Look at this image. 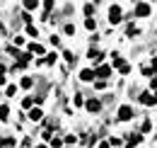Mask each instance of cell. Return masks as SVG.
<instances>
[{"label": "cell", "instance_id": "cell-1", "mask_svg": "<svg viewBox=\"0 0 157 148\" xmlns=\"http://www.w3.org/2000/svg\"><path fill=\"white\" fill-rule=\"evenodd\" d=\"M109 22H111V24H118V22H121V7H118V5H111V7H109Z\"/></svg>", "mask_w": 157, "mask_h": 148}, {"label": "cell", "instance_id": "cell-2", "mask_svg": "<svg viewBox=\"0 0 157 148\" xmlns=\"http://www.w3.org/2000/svg\"><path fill=\"white\" fill-rule=\"evenodd\" d=\"M133 117H136V114H133V109H131L128 105H123V107L118 109V119H121V121H128V119H133Z\"/></svg>", "mask_w": 157, "mask_h": 148}, {"label": "cell", "instance_id": "cell-3", "mask_svg": "<svg viewBox=\"0 0 157 148\" xmlns=\"http://www.w3.org/2000/svg\"><path fill=\"white\" fill-rule=\"evenodd\" d=\"M109 75H111V66H99L97 71H94V78H99V80H104Z\"/></svg>", "mask_w": 157, "mask_h": 148}, {"label": "cell", "instance_id": "cell-4", "mask_svg": "<svg viewBox=\"0 0 157 148\" xmlns=\"http://www.w3.org/2000/svg\"><path fill=\"white\" fill-rule=\"evenodd\" d=\"M136 15L138 17H147V15H150V5H147V2H138L136 5Z\"/></svg>", "mask_w": 157, "mask_h": 148}, {"label": "cell", "instance_id": "cell-5", "mask_svg": "<svg viewBox=\"0 0 157 148\" xmlns=\"http://www.w3.org/2000/svg\"><path fill=\"white\" fill-rule=\"evenodd\" d=\"M90 61H92V63H101V58H104V54H101V51H99V49H90Z\"/></svg>", "mask_w": 157, "mask_h": 148}, {"label": "cell", "instance_id": "cell-6", "mask_svg": "<svg viewBox=\"0 0 157 148\" xmlns=\"http://www.w3.org/2000/svg\"><path fill=\"white\" fill-rule=\"evenodd\" d=\"M85 107H87V109L94 114V112L101 109V102H99V100H87V102H85Z\"/></svg>", "mask_w": 157, "mask_h": 148}, {"label": "cell", "instance_id": "cell-7", "mask_svg": "<svg viewBox=\"0 0 157 148\" xmlns=\"http://www.w3.org/2000/svg\"><path fill=\"white\" fill-rule=\"evenodd\" d=\"M140 102H143V105H155L157 100H155V95H150V92H143V95H140Z\"/></svg>", "mask_w": 157, "mask_h": 148}, {"label": "cell", "instance_id": "cell-8", "mask_svg": "<svg viewBox=\"0 0 157 148\" xmlns=\"http://www.w3.org/2000/svg\"><path fill=\"white\" fill-rule=\"evenodd\" d=\"M80 80H85V83H90V80H94V71H90V68H85V71L80 73Z\"/></svg>", "mask_w": 157, "mask_h": 148}, {"label": "cell", "instance_id": "cell-9", "mask_svg": "<svg viewBox=\"0 0 157 148\" xmlns=\"http://www.w3.org/2000/svg\"><path fill=\"white\" fill-rule=\"evenodd\" d=\"M41 117H44V112H41L39 107H34V109L29 112V119H32V121H41Z\"/></svg>", "mask_w": 157, "mask_h": 148}, {"label": "cell", "instance_id": "cell-10", "mask_svg": "<svg viewBox=\"0 0 157 148\" xmlns=\"http://www.w3.org/2000/svg\"><path fill=\"white\" fill-rule=\"evenodd\" d=\"M27 54H44V46H41V44H34V41H32V44H29V51H27Z\"/></svg>", "mask_w": 157, "mask_h": 148}, {"label": "cell", "instance_id": "cell-11", "mask_svg": "<svg viewBox=\"0 0 157 148\" xmlns=\"http://www.w3.org/2000/svg\"><path fill=\"white\" fill-rule=\"evenodd\" d=\"M143 141V136L140 134H133V136H128V148H133V146H138Z\"/></svg>", "mask_w": 157, "mask_h": 148}, {"label": "cell", "instance_id": "cell-12", "mask_svg": "<svg viewBox=\"0 0 157 148\" xmlns=\"http://www.w3.org/2000/svg\"><path fill=\"white\" fill-rule=\"evenodd\" d=\"M85 27H87V29L92 32V29L97 27V22H94V17H87V19H85Z\"/></svg>", "mask_w": 157, "mask_h": 148}, {"label": "cell", "instance_id": "cell-13", "mask_svg": "<svg viewBox=\"0 0 157 148\" xmlns=\"http://www.w3.org/2000/svg\"><path fill=\"white\" fill-rule=\"evenodd\" d=\"M7 117H10V109H7V107H5V105H0V119H2V121H5V119H7Z\"/></svg>", "mask_w": 157, "mask_h": 148}, {"label": "cell", "instance_id": "cell-14", "mask_svg": "<svg viewBox=\"0 0 157 148\" xmlns=\"http://www.w3.org/2000/svg\"><path fill=\"white\" fill-rule=\"evenodd\" d=\"M24 7H27V10H36V7H39V2H36V0H27V2H24Z\"/></svg>", "mask_w": 157, "mask_h": 148}, {"label": "cell", "instance_id": "cell-15", "mask_svg": "<svg viewBox=\"0 0 157 148\" xmlns=\"http://www.w3.org/2000/svg\"><path fill=\"white\" fill-rule=\"evenodd\" d=\"M65 61H68V63H75V61H78V58H75V54H73V51H65Z\"/></svg>", "mask_w": 157, "mask_h": 148}, {"label": "cell", "instance_id": "cell-16", "mask_svg": "<svg viewBox=\"0 0 157 148\" xmlns=\"http://www.w3.org/2000/svg\"><path fill=\"white\" fill-rule=\"evenodd\" d=\"M27 34H32V37H36V34H39V29H36L34 24H27Z\"/></svg>", "mask_w": 157, "mask_h": 148}, {"label": "cell", "instance_id": "cell-17", "mask_svg": "<svg viewBox=\"0 0 157 148\" xmlns=\"http://www.w3.org/2000/svg\"><path fill=\"white\" fill-rule=\"evenodd\" d=\"M5 92L10 95V97H15V95H17V85H7V90H5Z\"/></svg>", "mask_w": 157, "mask_h": 148}, {"label": "cell", "instance_id": "cell-18", "mask_svg": "<svg viewBox=\"0 0 157 148\" xmlns=\"http://www.w3.org/2000/svg\"><path fill=\"white\" fill-rule=\"evenodd\" d=\"M118 71L126 75V73H131V66H128V63H121V66H118Z\"/></svg>", "mask_w": 157, "mask_h": 148}, {"label": "cell", "instance_id": "cell-19", "mask_svg": "<svg viewBox=\"0 0 157 148\" xmlns=\"http://www.w3.org/2000/svg\"><path fill=\"white\" fill-rule=\"evenodd\" d=\"M140 129H143V131H150V129H152V121H150V119H145V121H143V126H140Z\"/></svg>", "mask_w": 157, "mask_h": 148}, {"label": "cell", "instance_id": "cell-20", "mask_svg": "<svg viewBox=\"0 0 157 148\" xmlns=\"http://www.w3.org/2000/svg\"><path fill=\"white\" fill-rule=\"evenodd\" d=\"M32 83H34L32 78H22V88H32Z\"/></svg>", "mask_w": 157, "mask_h": 148}, {"label": "cell", "instance_id": "cell-21", "mask_svg": "<svg viewBox=\"0 0 157 148\" xmlns=\"http://www.w3.org/2000/svg\"><path fill=\"white\" fill-rule=\"evenodd\" d=\"M126 32H128V37H131V34H138V27H133V24H128V27H126Z\"/></svg>", "mask_w": 157, "mask_h": 148}, {"label": "cell", "instance_id": "cell-22", "mask_svg": "<svg viewBox=\"0 0 157 148\" xmlns=\"http://www.w3.org/2000/svg\"><path fill=\"white\" fill-rule=\"evenodd\" d=\"M94 88H97V90H104V88H106V80H97Z\"/></svg>", "mask_w": 157, "mask_h": 148}, {"label": "cell", "instance_id": "cell-23", "mask_svg": "<svg viewBox=\"0 0 157 148\" xmlns=\"http://www.w3.org/2000/svg\"><path fill=\"white\" fill-rule=\"evenodd\" d=\"M143 75H147V78H150V75H155V73H152V68H150V66H143Z\"/></svg>", "mask_w": 157, "mask_h": 148}, {"label": "cell", "instance_id": "cell-24", "mask_svg": "<svg viewBox=\"0 0 157 148\" xmlns=\"http://www.w3.org/2000/svg\"><path fill=\"white\" fill-rule=\"evenodd\" d=\"M85 12H87V15H92V12H94V5H92V2H87V5H85Z\"/></svg>", "mask_w": 157, "mask_h": 148}, {"label": "cell", "instance_id": "cell-25", "mask_svg": "<svg viewBox=\"0 0 157 148\" xmlns=\"http://www.w3.org/2000/svg\"><path fill=\"white\" fill-rule=\"evenodd\" d=\"M32 102H34L32 97H24V100H22V107H32Z\"/></svg>", "mask_w": 157, "mask_h": 148}, {"label": "cell", "instance_id": "cell-26", "mask_svg": "<svg viewBox=\"0 0 157 148\" xmlns=\"http://www.w3.org/2000/svg\"><path fill=\"white\" fill-rule=\"evenodd\" d=\"M73 102H75V105H78V107H80V105H82L85 100H82V95H75V97H73Z\"/></svg>", "mask_w": 157, "mask_h": 148}, {"label": "cell", "instance_id": "cell-27", "mask_svg": "<svg viewBox=\"0 0 157 148\" xmlns=\"http://www.w3.org/2000/svg\"><path fill=\"white\" fill-rule=\"evenodd\" d=\"M60 143H63L60 138H51V146H53V148H60Z\"/></svg>", "mask_w": 157, "mask_h": 148}, {"label": "cell", "instance_id": "cell-28", "mask_svg": "<svg viewBox=\"0 0 157 148\" xmlns=\"http://www.w3.org/2000/svg\"><path fill=\"white\" fill-rule=\"evenodd\" d=\"M65 34H75V27L73 24H65Z\"/></svg>", "mask_w": 157, "mask_h": 148}, {"label": "cell", "instance_id": "cell-29", "mask_svg": "<svg viewBox=\"0 0 157 148\" xmlns=\"http://www.w3.org/2000/svg\"><path fill=\"white\" fill-rule=\"evenodd\" d=\"M150 88H155V90H157V73H155V78L150 80Z\"/></svg>", "mask_w": 157, "mask_h": 148}, {"label": "cell", "instance_id": "cell-30", "mask_svg": "<svg viewBox=\"0 0 157 148\" xmlns=\"http://www.w3.org/2000/svg\"><path fill=\"white\" fill-rule=\"evenodd\" d=\"M32 146V138H24V143H22V148H29Z\"/></svg>", "mask_w": 157, "mask_h": 148}, {"label": "cell", "instance_id": "cell-31", "mask_svg": "<svg viewBox=\"0 0 157 148\" xmlns=\"http://www.w3.org/2000/svg\"><path fill=\"white\" fill-rule=\"evenodd\" d=\"M155 71H157V58L152 61V73H155Z\"/></svg>", "mask_w": 157, "mask_h": 148}, {"label": "cell", "instance_id": "cell-32", "mask_svg": "<svg viewBox=\"0 0 157 148\" xmlns=\"http://www.w3.org/2000/svg\"><path fill=\"white\" fill-rule=\"evenodd\" d=\"M99 148H109V143H106V141H104V143H99Z\"/></svg>", "mask_w": 157, "mask_h": 148}, {"label": "cell", "instance_id": "cell-33", "mask_svg": "<svg viewBox=\"0 0 157 148\" xmlns=\"http://www.w3.org/2000/svg\"><path fill=\"white\" fill-rule=\"evenodd\" d=\"M0 85H5V75H0Z\"/></svg>", "mask_w": 157, "mask_h": 148}, {"label": "cell", "instance_id": "cell-34", "mask_svg": "<svg viewBox=\"0 0 157 148\" xmlns=\"http://www.w3.org/2000/svg\"><path fill=\"white\" fill-rule=\"evenodd\" d=\"M2 73H5V66H0V75H2Z\"/></svg>", "mask_w": 157, "mask_h": 148}, {"label": "cell", "instance_id": "cell-35", "mask_svg": "<svg viewBox=\"0 0 157 148\" xmlns=\"http://www.w3.org/2000/svg\"><path fill=\"white\" fill-rule=\"evenodd\" d=\"M155 100H157V90H155Z\"/></svg>", "mask_w": 157, "mask_h": 148}, {"label": "cell", "instance_id": "cell-36", "mask_svg": "<svg viewBox=\"0 0 157 148\" xmlns=\"http://www.w3.org/2000/svg\"><path fill=\"white\" fill-rule=\"evenodd\" d=\"M39 148H48V146H39Z\"/></svg>", "mask_w": 157, "mask_h": 148}]
</instances>
